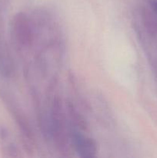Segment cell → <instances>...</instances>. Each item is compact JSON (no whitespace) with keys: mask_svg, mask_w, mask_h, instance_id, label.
Returning a JSON list of instances; mask_svg holds the SVG:
<instances>
[{"mask_svg":"<svg viewBox=\"0 0 157 158\" xmlns=\"http://www.w3.org/2000/svg\"><path fill=\"white\" fill-rule=\"evenodd\" d=\"M51 120H52V133L53 139L59 149H66L68 143L66 133V117L62 109L61 100L55 97L52 103L51 109Z\"/></svg>","mask_w":157,"mask_h":158,"instance_id":"cell-1","label":"cell"},{"mask_svg":"<svg viewBox=\"0 0 157 158\" xmlns=\"http://www.w3.org/2000/svg\"><path fill=\"white\" fill-rule=\"evenodd\" d=\"M13 29L16 40L26 46L32 43V30L28 17L23 13L15 15L13 21Z\"/></svg>","mask_w":157,"mask_h":158,"instance_id":"cell-2","label":"cell"},{"mask_svg":"<svg viewBox=\"0 0 157 158\" xmlns=\"http://www.w3.org/2000/svg\"><path fill=\"white\" fill-rule=\"evenodd\" d=\"M72 140L77 152L81 157H95L97 152V144L93 139L75 131L72 134Z\"/></svg>","mask_w":157,"mask_h":158,"instance_id":"cell-3","label":"cell"},{"mask_svg":"<svg viewBox=\"0 0 157 158\" xmlns=\"http://www.w3.org/2000/svg\"><path fill=\"white\" fill-rule=\"evenodd\" d=\"M68 110H69V116H70L71 119H72V120L73 121V123H75L78 127L81 128V129H86V122L83 120V117H82L79 114H78L76 110L73 107L72 105H68Z\"/></svg>","mask_w":157,"mask_h":158,"instance_id":"cell-4","label":"cell"},{"mask_svg":"<svg viewBox=\"0 0 157 158\" xmlns=\"http://www.w3.org/2000/svg\"><path fill=\"white\" fill-rule=\"evenodd\" d=\"M152 6L155 12H157V1H154L152 2Z\"/></svg>","mask_w":157,"mask_h":158,"instance_id":"cell-5","label":"cell"}]
</instances>
